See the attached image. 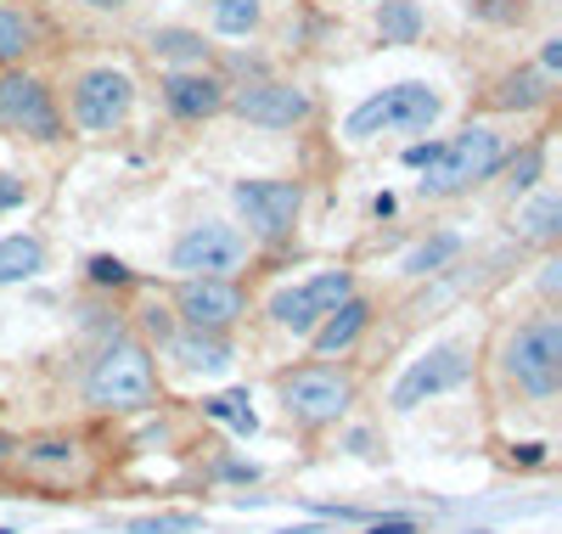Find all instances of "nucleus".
Here are the masks:
<instances>
[{"mask_svg":"<svg viewBox=\"0 0 562 534\" xmlns=\"http://www.w3.org/2000/svg\"><path fill=\"white\" fill-rule=\"evenodd\" d=\"M439 158V141H411L405 147V169H428Z\"/></svg>","mask_w":562,"mask_h":534,"instance_id":"2f4dec72","label":"nucleus"},{"mask_svg":"<svg viewBox=\"0 0 562 534\" xmlns=\"http://www.w3.org/2000/svg\"><path fill=\"white\" fill-rule=\"evenodd\" d=\"M422 29H428V18H422L416 0H378V34H383V45H416Z\"/></svg>","mask_w":562,"mask_h":534,"instance_id":"b1692460","label":"nucleus"},{"mask_svg":"<svg viewBox=\"0 0 562 534\" xmlns=\"http://www.w3.org/2000/svg\"><path fill=\"white\" fill-rule=\"evenodd\" d=\"M214 422H231L237 433H259V416H254V405H248V394H220V400H209L203 405Z\"/></svg>","mask_w":562,"mask_h":534,"instance_id":"bb28decb","label":"nucleus"},{"mask_svg":"<svg viewBox=\"0 0 562 534\" xmlns=\"http://www.w3.org/2000/svg\"><path fill=\"white\" fill-rule=\"evenodd\" d=\"M254 259V242L231 220H198L169 242V270L175 276H243Z\"/></svg>","mask_w":562,"mask_h":534,"instance_id":"0eeeda50","label":"nucleus"},{"mask_svg":"<svg viewBox=\"0 0 562 534\" xmlns=\"http://www.w3.org/2000/svg\"><path fill=\"white\" fill-rule=\"evenodd\" d=\"M147 45H153V57H164L175 68H209V52H214L198 29H153Z\"/></svg>","mask_w":562,"mask_h":534,"instance_id":"aec40b11","label":"nucleus"},{"mask_svg":"<svg viewBox=\"0 0 562 534\" xmlns=\"http://www.w3.org/2000/svg\"><path fill=\"white\" fill-rule=\"evenodd\" d=\"M158 400V360L140 337H113L85 371V405L90 411H140Z\"/></svg>","mask_w":562,"mask_h":534,"instance_id":"7ed1b4c3","label":"nucleus"},{"mask_svg":"<svg viewBox=\"0 0 562 534\" xmlns=\"http://www.w3.org/2000/svg\"><path fill=\"white\" fill-rule=\"evenodd\" d=\"M85 7H97V12H124L130 0H85Z\"/></svg>","mask_w":562,"mask_h":534,"instance_id":"e433bc0d","label":"nucleus"},{"mask_svg":"<svg viewBox=\"0 0 562 534\" xmlns=\"http://www.w3.org/2000/svg\"><path fill=\"white\" fill-rule=\"evenodd\" d=\"M495 175H506V198H529L546 180V141H524V153H506Z\"/></svg>","mask_w":562,"mask_h":534,"instance_id":"5701e85b","label":"nucleus"},{"mask_svg":"<svg viewBox=\"0 0 562 534\" xmlns=\"http://www.w3.org/2000/svg\"><path fill=\"white\" fill-rule=\"evenodd\" d=\"M12 450H18V445L7 440V433H0V472H7V461H12Z\"/></svg>","mask_w":562,"mask_h":534,"instance_id":"4c0bfd02","label":"nucleus"},{"mask_svg":"<svg viewBox=\"0 0 562 534\" xmlns=\"http://www.w3.org/2000/svg\"><path fill=\"white\" fill-rule=\"evenodd\" d=\"M276 394H281V411H288L293 427L304 433H321V427H338L355 405V377L333 360H304L293 371L276 377Z\"/></svg>","mask_w":562,"mask_h":534,"instance_id":"20e7f679","label":"nucleus"},{"mask_svg":"<svg viewBox=\"0 0 562 534\" xmlns=\"http://www.w3.org/2000/svg\"><path fill=\"white\" fill-rule=\"evenodd\" d=\"M546 102H551V74H540V68H506L484 90V108L490 113H535Z\"/></svg>","mask_w":562,"mask_h":534,"instance_id":"f3484780","label":"nucleus"},{"mask_svg":"<svg viewBox=\"0 0 562 534\" xmlns=\"http://www.w3.org/2000/svg\"><path fill=\"white\" fill-rule=\"evenodd\" d=\"M23 203H29V186H23L18 175L0 169V214H12V209H23Z\"/></svg>","mask_w":562,"mask_h":534,"instance_id":"7c9ffc66","label":"nucleus"},{"mask_svg":"<svg viewBox=\"0 0 562 534\" xmlns=\"http://www.w3.org/2000/svg\"><path fill=\"white\" fill-rule=\"evenodd\" d=\"M214 478H231V483H254V478H259V467H254V461H220V467H214Z\"/></svg>","mask_w":562,"mask_h":534,"instance_id":"473e14b6","label":"nucleus"},{"mask_svg":"<svg viewBox=\"0 0 562 534\" xmlns=\"http://www.w3.org/2000/svg\"><path fill=\"white\" fill-rule=\"evenodd\" d=\"M45 270V242L40 236H0V287L34 281Z\"/></svg>","mask_w":562,"mask_h":534,"instance_id":"412c9836","label":"nucleus"},{"mask_svg":"<svg viewBox=\"0 0 562 534\" xmlns=\"http://www.w3.org/2000/svg\"><path fill=\"white\" fill-rule=\"evenodd\" d=\"M445 113L439 102V90L434 85H422V79H405V85H389L378 96H366V102L349 113L344 135L349 141H371V135H422V130H434Z\"/></svg>","mask_w":562,"mask_h":534,"instance_id":"39448f33","label":"nucleus"},{"mask_svg":"<svg viewBox=\"0 0 562 534\" xmlns=\"http://www.w3.org/2000/svg\"><path fill=\"white\" fill-rule=\"evenodd\" d=\"M512 461H524V467H540V461H546V450H540V445H518V450H512Z\"/></svg>","mask_w":562,"mask_h":534,"instance_id":"c9c22d12","label":"nucleus"},{"mask_svg":"<svg viewBox=\"0 0 562 534\" xmlns=\"http://www.w3.org/2000/svg\"><path fill=\"white\" fill-rule=\"evenodd\" d=\"M366 534H416V523L411 518H389V523H371Z\"/></svg>","mask_w":562,"mask_h":534,"instance_id":"f704fd0d","label":"nucleus"},{"mask_svg":"<svg viewBox=\"0 0 562 534\" xmlns=\"http://www.w3.org/2000/svg\"><path fill=\"white\" fill-rule=\"evenodd\" d=\"M158 90H164V108L180 124H203V119L225 113V102H231V79L214 68H169Z\"/></svg>","mask_w":562,"mask_h":534,"instance_id":"4468645a","label":"nucleus"},{"mask_svg":"<svg viewBox=\"0 0 562 534\" xmlns=\"http://www.w3.org/2000/svg\"><path fill=\"white\" fill-rule=\"evenodd\" d=\"M366 326H371V299L349 293L333 315H321V326L310 332L315 360H338V355H349V349L360 344V337H366Z\"/></svg>","mask_w":562,"mask_h":534,"instance_id":"dca6fc26","label":"nucleus"},{"mask_svg":"<svg viewBox=\"0 0 562 534\" xmlns=\"http://www.w3.org/2000/svg\"><path fill=\"white\" fill-rule=\"evenodd\" d=\"M225 108L237 113L243 124H254V130H276L281 135V130H304L315 119V96L304 85H293V79L259 74L248 85H231V102Z\"/></svg>","mask_w":562,"mask_h":534,"instance_id":"9d476101","label":"nucleus"},{"mask_svg":"<svg viewBox=\"0 0 562 534\" xmlns=\"http://www.w3.org/2000/svg\"><path fill=\"white\" fill-rule=\"evenodd\" d=\"M0 130L23 135V141H40V147L63 141L68 119L57 108V90L29 68H0Z\"/></svg>","mask_w":562,"mask_h":534,"instance_id":"1a4fd4ad","label":"nucleus"},{"mask_svg":"<svg viewBox=\"0 0 562 534\" xmlns=\"http://www.w3.org/2000/svg\"><path fill=\"white\" fill-rule=\"evenodd\" d=\"M169 310L186 332H231L248 315V287L237 276H180Z\"/></svg>","mask_w":562,"mask_h":534,"instance_id":"9b49d317","label":"nucleus"},{"mask_svg":"<svg viewBox=\"0 0 562 534\" xmlns=\"http://www.w3.org/2000/svg\"><path fill=\"white\" fill-rule=\"evenodd\" d=\"M501 377L535 405L557 400L562 388V315L557 310H535L501 337Z\"/></svg>","mask_w":562,"mask_h":534,"instance_id":"f257e3e1","label":"nucleus"},{"mask_svg":"<svg viewBox=\"0 0 562 534\" xmlns=\"http://www.w3.org/2000/svg\"><path fill=\"white\" fill-rule=\"evenodd\" d=\"M12 456H23L29 472H68V467L79 461V445H74V440H34V445H23V450H12Z\"/></svg>","mask_w":562,"mask_h":534,"instance_id":"393cba45","label":"nucleus"},{"mask_svg":"<svg viewBox=\"0 0 562 534\" xmlns=\"http://www.w3.org/2000/svg\"><path fill=\"white\" fill-rule=\"evenodd\" d=\"M231 203H237V220L248 225V242L281 248V242H293L304 220V180H237Z\"/></svg>","mask_w":562,"mask_h":534,"instance_id":"6e6552de","label":"nucleus"},{"mask_svg":"<svg viewBox=\"0 0 562 534\" xmlns=\"http://www.w3.org/2000/svg\"><path fill=\"white\" fill-rule=\"evenodd\" d=\"M85 270H90V287H130V281H135V276H130V265H124V259H113V254H97Z\"/></svg>","mask_w":562,"mask_h":534,"instance_id":"c756f323","label":"nucleus"},{"mask_svg":"<svg viewBox=\"0 0 562 534\" xmlns=\"http://www.w3.org/2000/svg\"><path fill=\"white\" fill-rule=\"evenodd\" d=\"M203 518L198 512H164V518H135L130 534H198Z\"/></svg>","mask_w":562,"mask_h":534,"instance_id":"c85d7f7f","label":"nucleus"},{"mask_svg":"<svg viewBox=\"0 0 562 534\" xmlns=\"http://www.w3.org/2000/svg\"><path fill=\"white\" fill-rule=\"evenodd\" d=\"M175 332H180V321H175V310L164 299H153L147 310H140V344H169Z\"/></svg>","mask_w":562,"mask_h":534,"instance_id":"cd10ccee","label":"nucleus"},{"mask_svg":"<svg viewBox=\"0 0 562 534\" xmlns=\"http://www.w3.org/2000/svg\"><path fill=\"white\" fill-rule=\"evenodd\" d=\"M169 360L186 371V377H225L231 366H237V349H231V337L225 332H175L169 337Z\"/></svg>","mask_w":562,"mask_h":534,"instance_id":"2eb2a0df","label":"nucleus"},{"mask_svg":"<svg viewBox=\"0 0 562 534\" xmlns=\"http://www.w3.org/2000/svg\"><path fill=\"white\" fill-rule=\"evenodd\" d=\"M512 231H518L524 242H535V248H551V242L562 236V191L535 186L529 198L518 203V220H512Z\"/></svg>","mask_w":562,"mask_h":534,"instance_id":"6ab92c4d","label":"nucleus"},{"mask_svg":"<svg viewBox=\"0 0 562 534\" xmlns=\"http://www.w3.org/2000/svg\"><path fill=\"white\" fill-rule=\"evenodd\" d=\"M0 534H12V529H0Z\"/></svg>","mask_w":562,"mask_h":534,"instance_id":"ea45409f","label":"nucleus"},{"mask_svg":"<svg viewBox=\"0 0 562 534\" xmlns=\"http://www.w3.org/2000/svg\"><path fill=\"white\" fill-rule=\"evenodd\" d=\"M209 29L225 40H248L265 29V0H209Z\"/></svg>","mask_w":562,"mask_h":534,"instance_id":"4be33fe9","label":"nucleus"},{"mask_svg":"<svg viewBox=\"0 0 562 534\" xmlns=\"http://www.w3.org/2000/svg\"><path fill=\"white\" fill-rule=\"evenodd\" d=\"M557 68H562V34H551V40L540 45V74L557 79Z\"/></svg>","mask_w":562,"mask_h":534,"instance_id":"72a5a7b5","label":"nucleus"},{"mask_svg":"<svg viewBox=\"0 0 562 534\" xmlns=\"http://www.w3.org/2000/svg\"><path fill=\"white\" fill-rule=\"evenodd\" d=\"M501 158H506L501 130H490V124H467V130H456L450 141H439V158H434L428 169H422L416 191H422L428 203L467 198V191H479V186H490V180H495Z\"/></svg>","mask_w":562,"mask_h":534,"instance_id":"f03ea898","label":"nucleus"},{"mask_svg":"<svg viewBox=\"0 0 562 534\" xmlns=\"http://www.w3.org/2000/svg\"><path fill=\"white\" fill-rule=\"evenodd\" d=\"M135 113V79L113 63H90L68 79V119L85 135H113Z\"/></svg>","mask_w":562,"mask_h":534,"instance_id":"423d86ee","label":"nucleus"},{"mask_svg":"<svg viewBox=\"0 0 562 534\" xmlns=\"http://www.w3.org/2000/svg\"><path fill=\"white\" fill-rule=\"evenodd\" d=\"M461 254V236L456 231H439L434 242H422V248H411L405 254V276H434L445 259H456Z\"/></svg>","mask_w":562,"mask_h":534,"instance_id":"a878e982","label":"nucleus"},{"mask_svg":"<svg viewBox=\"0 0 562 534\" xmlns=\"http://www.w3.org/2000/svg\"><path fill=\"white\" fill-rule=\"evenodd\" d=\"M349 293H355V276H349V270H315L310 281H293V287H281V293H270L265 315H270L281 332L310 337V332L321 326V315H333Z\"/></svg>","mask_w":562,"mask_h":534,"instance_id":"f8f14e48","label":"nucleus"},{"mask_svg":"<svg viewBox=\"0 0 562 534\" xmlns=\"http://www.w3.org/2000/svg\"><path fill=\"white\" fill-rule=\"evenodd\" d=\"M467 377H473V344H439V349H428L422 360L405 366V377L394 382L389 405L394 411H416V405H428L439 394H456Z\"/></svg>","mask_w":562,"mask_h":534,"instance_id":"ddd939ff","label":"nucleus"},{"mask_svg":"<svg viewBox=\"0 0 562 534\" xmlns=\"http://www.w3.org/2000/svg\"><path fill=\"white\" fill-rule=\"evenodd\" d=\"M360 7H378V0H360Z\"/></svg>","mask_w":562,"mask_h":534,"instance_id":"58836bf2","label":"nucleus"},{"mask_svg":"<svg viewBox=\"0 0 562 534\" xmlns=\"http://www.w3.org/2000/svg\"><path fill=\"white\" fill-rule=\"evenodd\" d=\"M40 18L34 7H23V0H0V68H23L34 52H40Z\"/></svg>","mask_w":562,"mask_h":534,"instance_id":"a211bd4d","label":"nucleus"}]
</instances>
